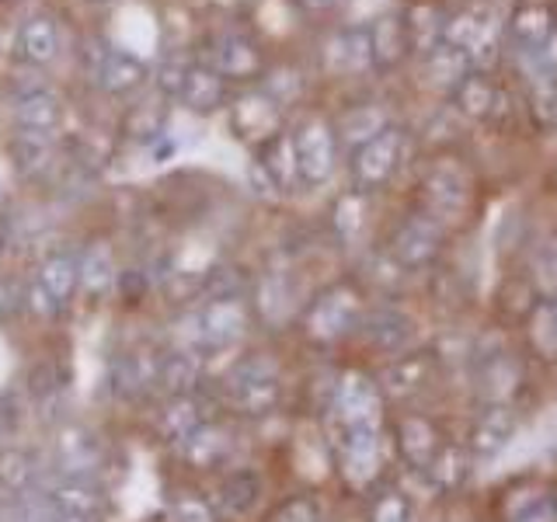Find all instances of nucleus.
<instances>
[{
  "label": "nucleus",
  "mask_w": 557,
  "mask_h": 522,
  "mask_svg": "<svg viewBox=\"0 0 557 522\" xmlns=\"http://www.w3.org/2000/svg\"><path fill=\"white\" fill-rule=\"evenodd\" d=\"M527 324H530V341H533V348H536V356L557 359V327H554V321H550L547 303H540V307L530 313V318H527Z\"/></svg>",
  "instance_id": "obj_43"
},
{
  "label": "nucleus",
  "mask_w": 557,
  "mask_h": 522,
  "mask_svg": "<svg viewBox=\"0 0 557 522\" xmlns=\"http://www.w3.org/2000/svg\"><path fill=\"white\" fill-rule=\"evenodd\" d=\"M470 463H474V457H470L467 446H443L440 452H435V460L422 470V477L435 487V492H457V487H463V481L470 477Z\"/></svg>",
  "instance_id": "obj_32"
},
{
  "label": "nucleus",
  "mask_w": 557,
  "mask_h": 522,
  "mask_svg": "<svg viewBox=\"0 0 557 522\" xmlns=\"http://www.w3.org/2000/svg\"><path fill=\"white\" fill-rule=\"evenodd\" d=\"M547 310H550V321H554V327H557V293L547 300Z\"/></svg>",
  "instance_id": "obj_54"
},
{
  "label": "nucleus",
  "mask_w": 557,
  "mask_h": 522,
  "mask_svg": "<svg viewBox=\"0 0 557 522\" xmlns=\"http://www.w3.org/2000/svg\"><path fill=\"white\" fill-rule=\"evenodd\" d=\"M366 522H411V498L400 487H383L366 505Z\"/></svg>",
  "instance_id": "obj_41"
},
{
  "label": "nucleus",
  "mask_w": 557,
  "mask_h": 522,
  "mask_svg": "<svg viewBox=\"0 0 557 522\" xmlns=\"http://www.w3.org/2000/svg\"><path fill=\"white\" fill-rule=\"evenodd\" d=\"M52 133H28L17 129V136L11 139V161L17 167V174L25 178H42V174L52 167Z\"/></svg>",
  "instance_id": "obj_31"
},
{
  "label": "nucleus",
  "mask_w": 557,
  "mask_h": 522,
  "mask_svg": "<svg viewBox=\"0 0 557 522\" xmlns=\"http://www.w3.org/2000/svg\"><path fill=\"white\" fill-rule=\"evenodd\" d=\"M443 251V223L425 213H411L397 223L391 237V258L400 269H425Z\"/></svg>",
  "instance_id": "obj_10"
},
{
  "label": "nucleus",
  "mask_w": 557,
  "mask_h": 522,
  "mask_svg": "<svg viewBox=\"0 0 557 522\" xmlns=\"http://www.w3.org/2000/svg\"><path fill=\"white\" fill-rule=\"evenodd\" d=\"M77 289H81V254L57 251L42 261L39 272L28 283V310L52 318V313H60L70 303V296Z\"/></svg>",
  "instance_id": "obj_6"
},
{
  "label": "nucleus",
  "mask_w": 557,
  "mask_h": 522,
  "mask_svg": "<svg viewBox=\"0 0 557 522\" xmlns=\"http://www.w3.org/2000/svg\"><path fill=\"white\" fill-rule=\"evenodd\" d=\"M418 199H422V213L435 223H453L463 220L470 206V182L453 161H435L425 167L422 182H418Z\"/></svg>",
  "instance_id": "obj_5"
},
{
  "label": "nucleus",
  "mask_w": 557,
  "mask_h": 522,
  "mask_svg": "<svg viewBox=\"0 0 557 522\" xmlns=\"http://www.w3.org/2000/svg\"><path fill=\"white\" fill-rule=\"evenodd\" d=\"M226 400L240 414H269L283 400V383H278V365L265 356L240 359L226 373Z\"/></svg>",
  "instance_id": "obj_3"
},
{
  "label": "nucleus",
  "mask_w": 557,
  "mask_h": 522,
  "mask_svg": "<svg viewBox=\"0 0 557 522\" xmlns=\"http://www.w3.org/2000/svg\"><path fill=\"white\" fill-rule=\"evenodd\" d=\"M383 463H387V432L383 425H366V428H342L335 439V467L338 477L366 492L376 477L383 474Z\"/></svg>",
  "instance_id": "obj_2"
},
{
  "label": "nucleus",
  "mask_w": 557,
  "mask_h": 522,
  "mask_svg": "<svg viewBox=\"0 0 557 522\" xmlns=\"http://www.w3.org/2000/svg\"><path fill=\"white\" fill-rule=\"evenodd\" d=\"M209 66H213L223 80H251L261 74V49L248 32L226 28L213 39Z\"/></svg>",
  "instance_id": "obj_13"
},
{
  "label": "nucleus",
  "mask_w": 557,
  "mask_h": 522,
  "mask_svg": "<svg viewBox=\"0 0 557 522\" xmlns=\"http://www.w3.org/2000/svg\"><path fill=\"white\" fill-rule=\"evenodd\" d=\"M226 98V80L216 74L209 63H191L188 66V74H185V87H182V95L178 101L188 104L191 112H216L220 104Z\"/></svg>",
  "instance_id": "obj_26"
},
{
  "label": "nucleus",
  "mask_w": 557,
  "mask_h": 522,
  "mask_svg": "<svg viewBox=\"0 0 557 522\" xmlns=\"http://www.w3.org/2000/svg\"><path fill=\"white\" fill-rule=\"evenodd\" d=\"M380 129H387V119H383L380 109H370V104H359V109L342 115V122H338L342 139H348V144H356V147H362L366 139H373Z\"/></svg>",
  "instance_id": "obj_40"
},
{
  "label": "nucleus",
  "mask_w": 557,
  "mask_h": 522,
  "mask_svg": "<svg viewBox=\"0 0 557 522\" xmlns=\"http://www.w3.org/2000/svg\"><path fill=\"white\" fill-rule=\"evenodd\" d=\"M171 522H216V512L206 498L185 492L171 501Z\"/></svg>",
  "instance_id": "obj_46"
},
{
  "label": "nucleus",
  "mask_w": 557,
  "mask_h": 522,
  "mask_svg": "<svg viewBox=\"0 0 557 522\" xmlns=\"http://www.w3.org/2000/svg\"><path fill=\"white\" fill-rule=\"evenodd\" d=\"M370 28V52H373V66L383 70V74H391L405 57L411 52V39H408V22H405V11H391V14H380Z\"/></svg>",
  "instance_id": "obj_19"
},
{
  "label": "nucleus",
  "mask_w": 557,
  "mask_h": 522,
  "mask_svg": "<svg viewBox=\"0 0 557 522\" xmlns=\"http://www.w3.org/2000/svg\"><path fill=\"white\" fill-rule=\"evenodd\" d=\"M289 300H293V289L286 283V275L283 272H269L255 289V313L265 324H275V321L286 318Z\"/></svg>",
  "instance_id": "obj_38"
},
{
  "label": "nucleus",
  "mask_w": 557,
  "mask_h": 522,
  "mask_svg": "<svg viewBox=\"0 0 557 522\" xmlns=\"http://www.w3.org/2000/svg\"><path fill=\"white\" fill-rule=\"evenodd\" d=\"M174 449H178V457L185 463L199 467V470H209V467H220L226 457H231V435H226L220 425L206 422V425H199L185 443H178Z\"/></svg>",
  "instance_id": "obj_27"
},
{
  "label": "nucleus",
  "mask_w": 557,
  "mask_h": 522,
  "mask_svg": "<svg viewBox=\"0 0 557 522\" xmlns=\"http://www.w3.org/2000/svg\"><path fill=\"white\" fill-rule=\"evenodd\" d=\"M544 60H547V66H550V70H557V22H554L550 42H547V49H544Z\"/></svg>",
  "instance_id": "obj_52"
},
{
  "label": "nucleus",
  "mask_w": 557,
  "mask_h": 522,
  "mask_svg": "<svg viewBox=\"0 0 557 522\" xmlns=\"http://www.w3.org/2000/svg\"><path fill=\"white\" fill-rule=\"evenodd\" d=\"M91 4H112V0H91Z\"/></svg>",
  "instance_id": "obj_55"
},
{
  "label": "nucleus",
  "mask_w": 557,
  "mask_h": 522,
  "mask_svg": "<svg viewBox=\"0 0 557 522\" xmlns=\"http://www.w3.org/2000/svg\"><path fill=\"white\" fill-rule=\"evenodd\" d=\"M366 66H373L370 52V28H342L324 42V70L335 77L362 74Z\"/></svg>",
  "instance_id": "obj_18"
},
{
  "label": "nucleus",
  "mask_w": 557,
  "mask_h": 522,
  "mask_svg": "<svg viewBox=\"0 0 557 522\" xmlns=\"http://www.w3.org/2000/svg\"><path fill=\"white\" fill-rule=\"evenodd\" d=\"M366 226V191L352 188L335 202V231L342 240H356Z\"/></svg>",
  "instance_id": "obj_42"
},
{
  "label": "nucleus",
  "mask_w": 557,
  "mask_h": 522,
  "mask_svg": "<svg viewBox=\"0 0 557 522\" xmlns=\"http://www.w3.org/2000/svg\"><path fill=\"white\" fill-rule=\"evenodd\" d=\"M39 484V467L25 449H0V492L4 495H28Z\"/></svg>",
  "instance_id": "obj_36"
},
{
  "label": "nucleus",
  "mask_w": 557,
  "mask_h": 522,
  "mask_svg": "<svg viewBox=\"0 0 557 522\" xmlns=\"http://www.w3.org/2000/svg\"><path fill=\"white\" fill-rule=\"evenodd\" d=\"M425 380H429V356L405 352V356H397V359L387 362V370H383V376L376 383H380L383 397L405 400V397H414L418 390H422Z\"/></svg>",
  "instance_id": "obj_24"
},
{
  "label": "nucleus",
  "mask_w": 557,
  "mask_h": 522,
  "mask_svg": "<svg viewBox=\"0 0 557 522\" xmlns=\"http://www.w3.org/2000/svg\"><path fill=\"white\" fill-rule=\"evenodd\" d=\"M101 443L95 439V432L87 428H66L57 439V474L60 477H81V481H95L101 470Z\"/></svg>",
  "instance_id": "obj_17"
},
{
  "label": "nucleus",
  "mask_w": 557,
  "mask_h": 522,
  "mask_svg": "<svg viewBox=\"0 0 557 522\" xmlns=\"http://www.w3.org/2000/svg\"><path fill=\"white\" fill-rule=\"evenodd\" d=\"M296 147V164H300V182L304 185H324L338 164V139L335 129L324 119L304 122V129L293 136Z\"/></svg>",
  "instance_id": "obj_11"
},
{
  "label": "nucleus",
  "mask_w": 557,
  "mask_h": 522,
  "mask_svg": "<svg viewBox=\"0 0 557 522\" xmlns=\"http://www.w3.org/2000/svg\"><path fill=\"white\" fill-rule=\"evenodd\" d=\"M161 129H164V112L150 109V104H139V109L126 122V133L136 136V139H153Z\"/></svg>",
  "instance_id": "obj_47"
},
{
  "label": "nucleus",
  "mask_w": 557,
  "mask_h": 522,
  "mask_svg": "<svg viewBox=\"0 0 557 522\" xmlns=\"http://www.w3.org/2000/svg\"><path fill=\"white\" fill-rule=\"evenodd\" d=\"M199 425H206V418L199 411V400L196 394H185V397H168L164 411L157 414V432H161V439L178 446L185 443L191 432H196Z\"/></svg>",
  "instance_id": "obj_30"
},
{
  "label": "nucleus",
  "mask_w": 557,
  "mask_h": 522,
  "mask_svg": "<svg viewBox=\"0 0 557 522\" xmlns=\"http://www.w3.org/2000/svg\"><path fill=\"white\" fill-rule=\"evenodd\" d=\"M296 4H300L304 11H310V14H318V11H331L338 0H296Z\"/></svg>",
  "instance_id": "obj_51"
},
{
  "label": "nucleus",
  "mask_w": 557,
  "mask_h": 522,
  "mask_svg": "<svg viewBox=\"0 0 557 522\" xmlns=\"http://www.w3.org/2000/svg\"><path fill=\"white\" fill-rule=\"evenodd\" d=\"M443 46L463 52L470 63L487 66L498 57V25L484 11H453L443 22Z\"/></svg>",
  "instance_id": "obj_9"
},
{
  "label": "nucleus",
  "mask_w": 557,
  "mask_h": 522,
  "mask_svg": "<svg viewBox=\"0 0 557 522\" xmlns=\"http://www.w3.org/2000/svg\"><path fill=\"white\" fill-rule=\"evenodd\" d=\"M400 161H405V133L397 126L380 129L373 139H366L362 147H356V157H352L356 188L359 191L383 188L397 174Z\"/></svg>",
  "instance_id": "obj_7"
},
{
  "label": "nucleus",
  "mask_w": 557,
  "mask_h": 522,
  "mask_svg": "<svg viewBox=\"0 0 557 522\" xmlns=\"http://www.w3.org/2000/svg\"><path fill=\"white\" fill-rule=\"evenodd\" d=\"M60 25L52 22L46 14H35L28 22L17 28V39H14V52L17 60L28 63V66H46L60 57Z\"/></svg>",
  "instance_id": "obj_21"
},
{
  "label": "nucleus",
  "mask_w": 557,
  "mask_h": 522,
  "mask_svg": "<svg viewBox=\"0 0 557 522\" xmlns=\"http://www.w3.org/2000/svg\"><path fill=\"white\" fill-rule=\"evenodd\" d=\"M49 505L63 515H101V492L95 481H81V477H57L49 487H42Z\"/></svg>",
  "instance_id": "obj_22"
},
{
  "label": "nucleus",
  "mask_w": 557,
  "mask_h": 522,
  "mask_svg": "<svg viewBox=\"0 0 557 522\" xmlns=\"http://www.w3.org/2000/svg\"><path fill=\"white\" fill-rule=\"evenodd\" d=\"M536 265H540V272H547V278H550L547 286H554V293H557V237L547 240L544 248H540Z\"/></svg>",
  "instance_id": "obj_50"
},
{
  "label": "nucleus",
  "mask_w": 557,
  "mask_h": 522,
  "mask_svg": "<svg viewBox=\"0 0 557 522\" xmlns=\"http://www.w3.org/2000/svg\"><path fill=\"white\" fill-rule=\"evenodd\" d=\"M185 74H188V63H164L161 66V74H157V84H161V91L168 98H178L182 95V87H185Z\"/></svg>",
  "instance_id": "obj_48"
},
{
  "label": "nucleus",
  "mask_w": 557,
  "mask_h": 522,
  "mask_svg": "<svg viewBox=\"0 0 557 522\" xmlns=\"http://www.w3.org/2000/svg\"><path fill=\"white\" fill-rule=\"evenodd\" d=\"M405 22H408V39L414 52H432L435 46H443V22L446 17L435 11V4H414L405 11Z\"/></svg>",
  "instance_id": "obj_37"
},
{
  "label": "nucleus",
  "mask_w": 557,
  "mask_h": 522,
  "mask_svg": "<svg viewBox=\"0 0 557 522\" xmlns=\"http://www.w3.org/2000/svg\"><path fill=\"white\" fill-rule=\"evenodd\" d=\"M14 122L17 129H28V133H52L60 129L63 122V98L49 87L35 84L28 91L17 95L14 101Z\"/></svg>",
  "instance_id": "obj_20"
},
{
  "label": "nucleus",
  "mask_w": 557,
  "mask_h": 522,
  "mask_svg": "<svg viewBox=\"0 0 557 522\" xmlns=\"http://www.w3.org/2000/svg\"><path fill=\"white\" fill-rule=\"evenodd\" d=\"M261 498V477L255 470H231L216 487V505L223 515H248Z\"/></svg>",
  "instance_id": "obj_33"
},
{
  "label": "nucleus",
  "mask_w": 557,
  "mask_h": 522,
  "mask_svg": "<svg viewBox=\"0 0 557 522\" xmlns=\"http://www.w3.org/2000/svg\"><path fill=\"white\" fill-rule=\"evenodd\" d=\"M199 373H202L199 352H191V348H174V352H168L161 359V376H157V383L168 390V397H185L196 390Z\"/></svg>",
  "instance_id": "obj_35"
},
{
  "label": "nucleus",
  "mask_w": 557,
  "mask_h": 522,
  "mask_svg": "<svg viewBox=\"0 0 557 522\" xmlns=\"http://www.w3.org/2000/svg\"><path fill=\"white\" fill-rule=\"evenodd\" d=\"M362 335L370 338L380 352H387L391 359L405 356V352H414V327L408 318H400V313H373V318L362 321Z\"/></svg>",
  "instance_id": "obj_25"
},
{
  "label": "nucleus",
  "mask_w": 557,
  "mask_h": 522,
  "mask_svg": "<svg viewBox=\"0 0 557 522\" xmlns=\"http://www.w3.org/2000/svg\"><path fill=\"white\" fill-rule=\"evenodd\" d=\"M119 283V265L115 254L104 240H95L91 248L81 251V289L91 300H101L104 293H112V286Z\"/></svg>",
  "instance_id": "obj_28"
},
{
  "label": "nucleus",
  "mask_w": 557,
  "mask_h": 522,
  "mask_svg": "<svg viewBox=\"0 0 557 522\" xmlns=\"http://www.w3.org/2000/svg\"><path fill=\"white\" fill-rule=\"evenodd\" d=\"M512 435H516L512 405H484L474 422H470L467 449H470V457H474V460H492L505 446H509Z\"/></svg>",
  "instance_id": "obj_15"
},
{
  "label": "nucleus",
  "mask_w": 557,
  "mask_h": 522,
  "mask_svg": "<svg viewBox=\"0 0 557 522\" xmlns=\"http://www.w3.org/2000/svg\"><path fill=\"white\" fill-rule=\"evenodd\" d=\"M481 383H484L481 390L487 397V405H509V394L519 383V370L509 362V356H495L492 362H484Z\"/></svg>",
  "instance_id": "obj_39"
},
{
  "label": "nucleus",
  "mask_w": 557,
  "mask_h": 522,
  "mask_svg": "<svg viewBox=\"0 0 557 522\" xmlns=\"http://www.w3.org/2000/svg\"><path fill=\"white\" fill-rule=\"evenodd\" d=\"M0 4H17V0H0Z\"/></svg>",
  "instance_id": "obj_56"
},
{
  "label": "nucleus",
  "mask_w": 557,
  "mask_h": 522,
  "mask_svg": "<svg viewBox=\"0 0 557 522\" xmlns=\"http://www.w3.org/2000/svg\"><path fill=\"white\" fill-rule=\"evenodd\" d=\"M509 35L522 52H530V57H544V49L554 35V17L544 4H522L509 17Z\"/></svg>",
  "instance_id": "obj_23"
},
{
  "label": "nucleus",
  "mask_w": 557,
  "mask_h": 522,
  "mask_svg": "<svg viewBox=\"0 0 557 522\" xmlns=\"http://www.w3.org/2000/svg\"><path fill=\"white\" fill-rule=\"evenodd\" d=\"M362 321H366L362 296L348 283L327 286L324 293L313 296L300 313V327L307 341L313 345H338L348 335H356Z\"/></svg>",
  "instance_id": "obj_1"
},
{
  "label": "nucleus",
  "mask_w": 557,
  "mask_h": 522,
  "mask_svg": "<svg viewBox=\"0 0 557 522\" xmlns=\"http://www.w3.org/2000/svg\"><path fill=\"white\" fill-rule=\"evenodd\" d=\"M449 98H453V104H457L460 115L478 119V122L492 119L498 112V87L487 80L484 74H467Z\"/></svg>",
  "instance_id": "obj_34"
},
{
  "label": "nucleus",
  "mask_w": 557,
  "mask_h": 522,
  "mask_svg": "<svg viewBox=\"0 0 557 522\" xmlns=\"http://www.w3.org/2000/svg\"><path fill=\"white\" fill-rule=\"evenodd\" d=\"M278 122H283V104H278L269 91L244 95L231 109V126L240 139L248 144H269L272 136H278Z\"/></svg>",
  "instance_id": "obj_14"
},
{
  "label": "nucleus",
  "mask_w": 557,
  "mask_h": 522,
  "mask_svg": "<svg viewBox=\"0 0 557 522\" xmlns=\"http://www.w3.org/2000/svg\"><path fill=\"white\" fill-rule=\"evenodd\" d=\"M391 443H394V452L400 457V463H408L411 470H425L435 460V452L446 446L440 425H435L432 418L422 414V411L397 414Z\"/></svg>",
  "instance_id": "obj_12"
},
{
  "label": "nucleus",
  "mask_w": 557,
  "mask_h": 522,
  "mask_svg": "<svg viewBox=\"0 0 557 522\" xmlns=\"http://www.w3.org/2000/svg\"><path fill=\"white\" fill-rule=\"evenodd\" d=\"M383 405H387V397H383L380 383L370 373H359V370L342 373L335 390H331V418H335L338 432L380 425Z\"/></svg>",
  "instance_id": "obj_4"
},
{
  "label": "nucleus",
  "mask_w": 557,
  "mask_h": 522,
  "mask_svg": "<svg viewBox=\"0 0 557 522\" xmlns=\"http://www.w3.org/2000/svg\"><path fill=\"white\" fill-rule=\"evenodd\" d=\"M52 522H98V519H91V515H63V512H57V515H52Z\"/></svg>",
  "instance_id": "obj_53"
},
{
  "label": "nucleus",
  "mask_w": 557,
  "mask_h": 522,
  "mask_svg": "<svg viewBox=\"0 0 557 522\" xmlns=\"http://www.w3.org/2000/svg\"><path fill=\"white\" fill-rule=\"evenodd\" d=\"M28 307V283L14 275H0V321H14Z\"/></svg>",
  "instance_id": "obj_45"
},
{
  "label": "nucleus",
  "mask_w": 557,
  "mask_h": 522,
  "mask_svg": "<svg viewBox=\"0 0 557 522\" xmlns=\"http://www.w3.org/2000/svg\"><path fill=\"white\" fill-rule=\"evenodd\" d=\"M269 522H324L321 505L307 495H293L286 501H278V509L272 512Z\"/></svg>",
  "instance_id": "obj_44"
},
{
  "label": "nucleus",
  "mask_w": 557,
  "mask_h": 522,
  "mask_svg": "<svg viewBox=\"0 0 557 522\" xmlns=\"http://www.w3.org/2000/svg\"><path fill=\"white\" fill-rule=\"evenodd\" d=\"M191 318H196V335L202 348H231L251 331V307L244 303V296L206 300Z\"/></svg>",
  "instance_id": "obj_8"
},
{
  "label": "nucleus",
  "mask_w": 557,
  "mask_h": 522,
  "mask_svg": "<svg viewBox=\"0 0 557 522\" xmlns=\"http://www.w3.org/2000/svg\"><path fill=\"white\" fill-rule=\"evenodd\" d=\"M91 74L104 95H133L136 87H144L147 80V63L136 60L133 52L101 46L91 57Z\"/></svg>",
  "instance_id": "obj_16"
},
{
  "label": "nucleus",
  "mask_w": 557,
  "mask_h": 522,
  "mask_svg": "<svg viewBox=\"0 0 557 522\" xmlns=\"http://www.w3.org/2000/svg\"><path fill=\"white\" fill-rule=\"evenodd\" d=\"M512 522H557V501L550 495L540 498L533 509H527L522 515H516Z\"/></svg>",
  "instance_id": "obj_49"
},
{
  "label": "nucleus",
  "mask_w": 557,
  "mask_h": 522,
  "mask_svg": "<svg viewBox=\"0 0 557 522\" xmlns=\"http://www.w3.org/2000/svg\"><path fill=\"white\" fill-rule=\"evenodd\" d=\"M467 74H470V60L463 57V52L449 49V46H435L432 52H425V57H422V80L429 87H435V91L453 95Z\"/></svg>",
  "instance_id": "obj_29"
}]
</instances>
